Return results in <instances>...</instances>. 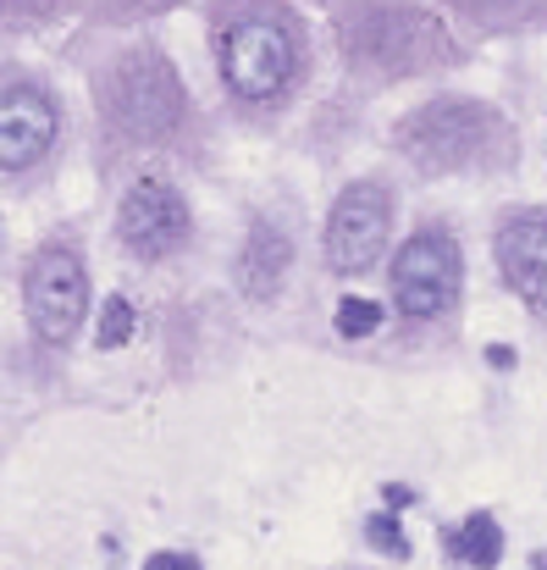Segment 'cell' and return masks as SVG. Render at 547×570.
Segmentation results:
<instances>
[{"label": "cell", "instance_id": "obj_1", "mask_svg": "<svg viewBox=\"0 0 547 570\" xmlns=\"http://www.w3.org/2000/svg\"><path fill=\"white\" fill-rule=\"evenodd\" d=\"M498 134V117L476 100H437L420 106L398 122V150L420 167V173H459L476 167L487 139Z\"/></svg>", "mask_w": 547, "mask_h": 570}, {"label": "cell", "instance_id": "obj_2", "mask_svg": "<svg viewBox=\"0 0 547 570\" xmlns=\"http://www.w3.org/2000/svg\"><path fill=\"white\" fill-rule=\"evenodd\" d=\"M106 111L117 117V128H128L133 139H161L182 122V83L178 72L156 56V50H133L106 89Z\"/></svg>", "mask_w": 547, "mask_h": 570}, {"label": "cell", "instance_id": "obj_3", "mask_svg": "<svg viewBox=\"0 0 547 570\" xmlns=\"http://www.w3.org/2000/svg\"><path fill=\"white\" fill-rule=\"evenodd\" d=\"M294 61H299L294 33L282 22H271V17H243V22H232L221 33V78L243 100L282 95L288 78H294Z\"/></svg>", "mask_w": 547, "mask_h": 570}, {"label": "cell", "instance_id": "obj_4", "mask_svg": "<svg viewBox=\"0 0 547 570\" xmlns=\"http://www.w3.org/2000/svg\"><path fill=\"white\" fill-rule=\"evenodd\" d=\"M22 305H28V322H33V333L44 344H67L78 333V322H83V305H89V272H83L78 249L44 244L28 261Z\"/></svg>", "mask_w": 547, "mask_h": 570}, {"label": "cell", "instance_id": "obj_5", "mask_svg": "<svg viewBox=\"0 0 547 570\" xmlns=\"http://www.w3.org/2000/svg\"><path fill=\"white\" fill-rule=\"evenodd\" d=\"M459 277H465V261H459V244L448 233H415L398 261H392V299L404 316L415 322H431L442 311H454L459 299Z\"/></svg>", "mask_w": 547, "mask_h": 570}, {"label": "cell", "instance_id": "obj_6", "mask_svg": "<svg viewBox=\"0 0 547 570\" xmlns=\"http://www.w3.org/2000/svg\"><path fill=\"white\" fill-rule=\"evenodd\" d=\"M387 233H392V199H387V189L349 184L338 194L332 216H327V261H332V272H344V277L370 272L381 261V249H387Z\"/></svg>", "mask_w": 547, "mask_h": 570}, {"label": "cell", "instance_id": "obj_7", "mask_svg": "<svg viewBox=\"0 0 547 570\" xmlns=\"http://www.w3.org/2000/svg\"><path fill=\"white\" fill-rule=\"evenodd\" d=\"M117 233H122V244H128L139 261H167L172 249H182V238H188V205H182V194L172 189V184L139 178L133 189L122 194Z\"/></svg>", "mask_w": 547, "mask_h": 570}, {"label": "cell", "instance_id": "obj_8", "mask_svg": "<svg viewBox=\"0 0 547 570\" xmlns=\"http://www.w3.org/2000/svg\"><path fill=\"white\" fill-rule=\"evenodd\" d=\"M431 50H448L442 28L420 11H370L360 28H355V56L381 67V72H415L426 61H437Z\"/></svg>", "mask_w": 547, "mask_h": 570}, {"label": "cell", "instance_id": "obj_9", "mask_svg": "<svg viewBox=\"0 0 547 570\" xmlns=\"http://www.w3.org/2000/svg\"><path fill=\"white\" fill-rule=\"evenodd\" d=\"M56 145V106L39 89H6L0 95V167L22 173Z\"/></svg>", "mask_w": 547, "mask_h": 570}, {"label": "cell", "instance_id": "obj_10", "mask_svg": "<svg viewBox=\"0 0 547 570\" xmlns=\"http://www.w3.org/2000/svg\"><path fill=\"white\" fill-rule=\"evenodd\" d=\"M498 266L531 311H547V216L526 210L498 227Z\"/></svg>", "mask_w": 547, "mask_h": 570}, {"label": "cell", "instance_id": "obj_11", "mask_svg": "<svg viewBox=\"0 0 547 570\" xmlns=\"http://www.w3.org/2000/svg\"><path fill=\"white\" fill-rule=\"evenodd\" d=\"M288 261H294L288 233H282V227H271V222H255V227H249V238H243V249H238V288H243V299L266 305V299L282 288Z\"/></svg>", "mask_w": 547, "mask_h": 570}, {"label": "cell", "instance_id": "obj_12", "mask_svg": "<svg viewBox=\"0 0 547 570\" xmlns=\"http://www.w3.org/2000/svg\"><path fill=\"white\" fill-rule=\"evenodd\" d=\"M459 560L476 570H493L498 560H504V532H498V521L493 515H470L465 527H459Z\"/></svg>", "mask_w": 547, "mask_h": 570}, {"label": "cell", "instance_id": "obj_13", "mask_svg": "<svg viewBox=\"0 0 547 570\" xmlns=\"http://www.w3.org/2000/svg\"><path fill=\"white\" fill-rule=\"evenodd\" d=\"M128 338H133V305H128L122 294H111V299H106V311H100L95 344H100V350H117V344H128Z\"/></svg>", "mask_w": 547, "mask_h": 570}, {"label": "cell", "instance_id": "obj_14", "mask_svg": "<svg viewBox=\"0 0 547 570\" xmlns=\"http://www.w3.org/2000/svg\"><path fill=\"white\" fill-rule=\"evenodd\" d=\"M376 322H381V305L376 299H360V294H344L338 299V333L365 338V333H376Z\"/></svg>", "mask_w": 547, "mask_h": 570}, {"label": "cell", "instance_id": "obj_15", "mask_svg": "<svg viewBox=\"0 0 547 570\" xmlns=\"http://www.w3.org/2000/svg\"><path fill=\"white\" fill-rule=\"evenodd\" d=\"M370 543H376V549H387V554H409V543H404V532H398L392 521H381V515L370 521Z\"/></svg>", "mask_w": 547, "mask_h": 570}, {"label": "cell", "instance_id": "obj_16", "mask_svg": "<svg viewBox=\"0 0 547 570\" xmlns=\"http://www.w3.org/2000/svg\"><path fill=\"white\" fill-rule=\"evenodd\" d=\"M145 570H199V560H188V554H150Z\"/></svg>", "mask_w": 547, "mask_h": 570}, {"label": "cell", "instance_id": "obj_17", "mask_svg": "<svg viewBox=\"0 0 547 570\" xmlns=\"http://www.w3.org/2000/svg\"><path fill=\"white\" fill-rule=\"evenodd\" d=\"M537 570H547V554H537Z\"/></svg>", "mask_w": 547, "mask_h": 570}]
</instances>
